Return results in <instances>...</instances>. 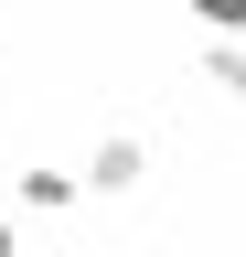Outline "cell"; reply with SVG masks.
I'll use <instances>...</instances> for the list:
<instances>
[{
  "instance_id": "cell-1",
  "label": "cell",
  "mask_w": 246,
  "mask_h": 257,
  "mask_svg": "<svg viewBox=\"0 0 246 257\" xmlns=\"http://www.w3.org/2000/svg\"><path fill=\"white\" fill-rule=\"evenodd\" d=\"M150 172V150H139V128H107L97 150H86V193H139Z\"/></svg>"
},
{
  "instance_id": "cell-2",
  "label": "cell",
  "mask_w": 246,
  "mask_h": 257,
  "mask_svg": "<svg viewBox=\"0 0 246 257\" xmlns=\"http://www.w3.org/2000/svg\"><path fill=\"white\" fill-rule=\"evenodd\" d=\"M11 204H22V214H65V204H86V172L33 161V172H11Z\"/></svg>"
},
{
  "instance_id": "cell-3",
  "label": "cell",
  "mask_w": 246,
  "mask_h": 257,
  "mask_svg": "<svg viewBox=\"0 0 246 257\" xmlns=\"http://www.w3.org/2000/svg\"><path fill=\"white\" fill-rule=\"evenodd\" d=\"M193 64H203V75H214V86H225V96H235V107H246V43H203Z\"/></svg>"
},
{
  "instance_id": "cell-4",
  "label": "cell",
  "mask_w": 246,
  "mask_h": 257,
  "mask_svg": "<svg viewBox=\"0 0 246 257\" xmlns=\"http://www.w3.org/2000/svg\"><path fill=\"white\" fill-rule=\"evenodd\" d=\"M0 257H22V225H11V214H0Z\"/></svg>"
}]
</instances>
